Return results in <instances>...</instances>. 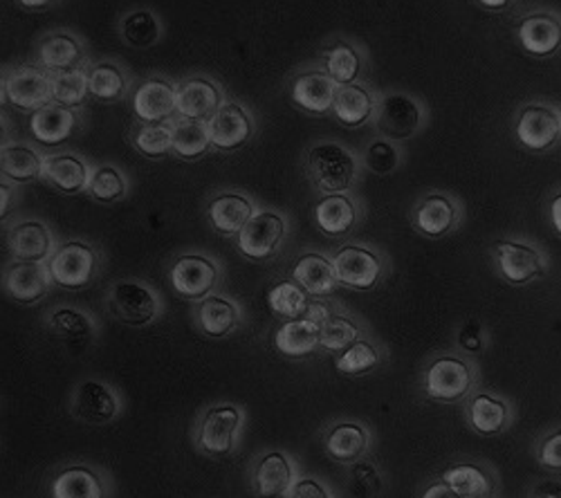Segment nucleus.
Wrapping results in <instances>:
<instances>
[{"label":"nucleus","mask_w":561,"mask_h":498,"mask_svg":"<svg viewBox=\"0 0 561 498\" xmlns=\"http://www.w3.org/2000/svg\"><path fill=\"white\" fill-rule=\"evenodd\" d=\"M417 389L425 399L436 404H462L481 389V367L477 357L456 348H445L425 359L417 375Z\"/></svg>","instance_id":"f257e3e1"},{"label":"nucleus","mask_w":561,"mask_h":498,"mask_svg":"<svg viewBox=\"0 0 561 498\" xmlns=\"http://www.w3.org/2000/svg\"><path fill=\"white\" fill-rule=\"evenodd\" d=\"M362 158L337 140H319L304 155V171L321 196L353 194L362 177Z\"/></svg>","instance_id":"f03ea898"},{"label":"nucleus","mask_w":561,"mask_h":498,"mask_svg":"<svg viewBox=\"0 0 561 498\" xmlns=\"http://www.w3.org/2000/svg\"><path fill=\"white\" fill-rule=\"evenodd\" d=\"M488 256L494 275L512 288H528L550 275L548 250L530 236L512 234L494 239L488 245Z\"/></svg>","instance_id":"7ed1b4c3"},{"label":"nucleus","mask_w":561,"mask_h":498,"mask_svg":"<svg viewBox=\"0 0 561 498\" xmlns=\"http://www.w3.org/2000/svg\"><path fill=\"white\" fill-rule=\"evenodd\" d=\"M432 121L430 104L407 90H385L373 117V130L387 140L404 144L423 135Z\"/></svg>","instance_id":"20e7f679"},{"label":"nucleus","mask_w":561,"mask_h":498,"mask_svg":"<svg viewBox=\"0 0 561 498\" xmlns=\"http://www.w3.org/2000/svg\"><path fill=\"white\" fill-rule=\"evenodd\" d=\"M465 218V200L447 189H427L417 194L409 209L411 230L430 241H443L458 234Z\"/></svg>","instance_id":"39448f33"},{"label":"nucleus","mask_w":561,"mask_h":498,"mask_svg":"<svg viewBox=\"0 0 561 498\" xmlns=\"http://www.w3.org/2000/svg\"><path fill=\"white\" fill-rule=\"evenodd\" d=\"M512 140L519 149L543 155L561 147V106L548 100H528L510 121Z\"/></svg>","instance_id":"423d86ee"},{"label":"nucleus","mask_w":561,"mask_h":498,"mask_svg":"<svg viewBox=\"0 0 561 498\" xmlns=\"http://www.w3.org/2000/svg\"><path fill=\"white\" fill-rule=\"evenodd\" d=\"M331 258L340 286L355 292L376 290L391 275V258L387 252L368 243H344Z\"/></svg>","instance_id":"0eeeda50"},{"label":"nucleus","mask_w":561,"mask_h":498,"mask_svg":"<svg viewBox=\"0 0 561 498\" xmlns=\"http://www.w3.org/2000/svg\"><path fill=\"white\" fill-rule=\"evenodd\" d=\"M512 34L519 48L539 61L561 57V12L548 5L524 10L512 23Z\"/></svg>","instance_id":"6e6552de"},{"label":"nucleus","mask_w":561,"mask_h":498,"mask_svg":"<svg viewBox=\"0 0 561 498\" xmlns=\"http://www.w3.org/2000/svg\"><path fill=\"white\" fill-rule=\"evenodd\" d=\"M245 414L237 404H214L201 416L196 429V444L211 459H225L239 447Z\"/></svg>","instance_id":"1a4fd4ad"},{"label":"nucleus","mask_w":561,"mask_h":498,"mask_svg":"<svg viewBox=\"0 0 561 498\" xmlns=\"http://www.w3.org/2000/svg\"><path fill=\"white\" fill-rule=\"evenodd\" d=\"M462 418L477 436L499 438L517 422V406L499 391L477 389L462 402Z\"/></svg>","instance_id":"9d476101"},{"label":"nucleus","mask_w":561,"mask_h":498,"mask_svg":"<svg viewBox=\"0 0 561 498\" xmlns=\"http://www.w3.org/2000/svg\"><path fill=\"white\" fill-rule=\"evenodd\" d=\"M45 265H48L55 286L64 290H83L98 277L100 252L83 241H68L55 250Z\"/></svg>","instance_id":"9b49d317"},{"label":"nucleus","mask_w":561,"mask_h":498,"mask_svg":"<svg viewBox=\"0 0 561 498\" xmlns=\"http://www.w3.org/2000/svg\"><path fill=\"white\" fill-rule=\"evenodd\" d=\"M108 310L126 326H149L160 316V299L156 290L142 281H117L108 290Z\"/></svg>","instance_id":"f8f14e48"},{"label":"nucleus","mask_w":561,"mask_h":498,"mask_svg":"<svg viewBox=\"0 0 561 498\" xmlns=\"http://www.w3.org/2000/svg\"><path fill=\"white\" fill-rule=\"evenodd\" d=\"M443 483L460 498H481L501 494L499 470L483 459H456L438 474Z\"/></svg>","instance_id":"ddd939ff"},{"label":"nucleus","mask_w":561,"mask_h":498,"mask_svg":"<svg viewBox=\"0 0 561 498\" xmlns=\"http://www.w3.org/2000/svg\"><path fill=\"white\" fill-rule=\"evenodd\" d=\"M53 498H113V483L104 470L83 461L61 465L50 480Z\"/></svg>","instance_id":"4468645a"},{"label":"nucleus","mask_w":561,"mask_h":498,"mask_svg":"<svg viewBox=\"0 0 561 498\" xmlns=\"http://www.w3.org/2000/svg\"><path fill=\"white\" fill-rule=\"evenodd\" d=\"M169 279L180 297L190 301H203L214 292V288L222 279V271L218 263L209 256L184 254L173 263Z\"/></svg>","instance_id":"2eb2a0df"},{"label":"nucleus","mask_w":561,"mask_h":498,"mask_svg":"<svg viewBox=\"0 0 561 498\" xmlns=\"http://www.w3.org/2000/svg\"><path fill=\"white\" fill-rule=\"evenodd\" d=\"M329 312H331L329 305L312 301L301 320L286 322L284 326H278V331L274 333L276 350L288 357H306L314 352L319 348L321 331L325 320H329Z\"/></svg>","instance_id":"dca6fc26"},{"label":"nucleus","mask_w":561,"mask_h":498,"mask_svg":"<svg viewBox=\"0 0 561 498\" xmlns=\"http://www.w3.org/2000/svg\"><path fill=\"white\" fill-rule=\"evenodd\" d=\"M288 232V222L278 211L256 209L239 232V252L252 260H265L284 243Z\"/></svg>","instance_id":"f3484780"},{"label":"nucleus","mask_w":561,"mask_h":498,"mask_svg":"<svg viewBox=\"0 0 561 498\" xmlns=\"http://www.w3.org/2000/svg\"><path fill=\"white\" fill-rule=\"evenodd\" d=\"M8 97L14 108L25 113L53 104V72L34 63L8 70Z\"/></svg>","instance_id":"a211bd4d"},{"label":"nucleus","mask_w":561,"mask_h":498,"mask_svg":"<svg viewBox=\"0 0 561 498\" xmlns=\"http://www.w3.org/2000/svg\"><path fill=\"white\" fill-rule=\"evenodd\" d=\"M373 449V431L362 420H337L323 431V451L325 456L337 465H353L366 456Z\"/></svg>","instance_id":"6ab92c4d"},{"label":"nucleus","mask_w":561,"mask_h":498,"mask_svg":"<svg viewBox=\"0 0 561 498\" xmlns=\"http://www.w3.org/2000/svg\"><path fill=\"white\" fill-rule=\"evenodd\" d=\"M70 409L85 425H108L122 414V399L106 382L85 380L72 391Z\"/></svg>","instance_id":"aec40b11"},{"label":"nucleus","mask_w":561,"mask_h":498,"mask_svg":"<svg viewBox=\"0 0 561 498\" xmlns=\"http://www.w3.org/2000/svg\"><path fill=\"white\" fill-rule=\"evenodd\" d=\"M130 106L135 119L142 124L173 121L178 117V83L151 77L135 88Z\"/></svg>","instance_id":"412c9836"},{"label":"nucleus","mask_w":561,"mask_h":498,"mask_svg":"<svg viewBox=\"0 0 561 498\" xmlns=\"http://www.w3.org/2000/svg\"><path fill=\"white\" fill-rule=\"evenodd\" d=\"M337 83L321 68V63L299 70L290 81L293 102L310 115H331L337 95Z\"/></svg>","instance_id":"4be33fe9"},{"label":"nucleus","mask_w":561,"mask_h":498,"mask_svg":"<svg viewBox=\"0 0 561 498\" xmlns=\"http://www.w3.org/2000/svg\"><path fill=\"white\" fill-rule=\"evenodd\" d=\"M211 147L218 151H237L245 147L256 130V124L248 108L239 102H225L209 119Z\"/></svg>","instance_id":"5701e85b"},{"label":"nucleus","mask_w":561,"mask_h":498,"mask_svg":"<svg viewBox=\"0 0 561 498\" xmlns=\"http://www.w3.org/2000/svg\"><path fill=\"white\" fill-rule=\"evenodd\" d=\"M319 63L337 85L359 83L368 72V53L357 40L335 36L323 45Z\"/></svg>","instance_id":"b1692460"},{"label":"nucleus","mask_w":561,"mask_h":498,"mask_svg":"<svg viewBox=\"0 0 561 498\" xmlns=\"http://www.w3.org/2000/svg\"><path fill=\"white\" fill-rule=\"evenodd\" d=\"M317 228L331 239H342L353 234L364 220V207L353 194L321 196L312 209Z\"/></svg>","instance_id":"393cba45"},{"label":"nucleus","mask_w":561,"mask_h":498,"mask_svg":"<svg viewBox=\"0 0 561 498\" xmlns=\"http://www.w3.org/2000/svg\"><path fill=\"white\" fill-rule=\"evenodd\" d=\"M299 474L295 461L284 451H267L252 470V491L256 498H288Z\"/></svg>","instance_id":"a878e982"},{"label":"nucleus","mask_w":561,"mask_h":498,"mask_svg":"<svg viewBox=\"0 0 561 498\" xmlns=\"http://www.w3.org/2000/svg\"><path fill=\"white\" fill-rule=\"evenodd\" d=\"M38 66L50 72H64L83 68L85 63V43L72 30H53L45 32L36 43Z\"/></svg>","instance_id":"bb28decb"},{"label":"nucleus","mask_w":561,"mask_h":498,"mask_svg":"<svg viewBox=\"0 0 561 498\" xmlns=\"http://www.w3.org/2000/svg\"><path fill=\"white\" fill-rule=\"evenodd\" d=\"M50 286L55 283L50 279V271L45 263L12 260L5 267L3 288L16 303H23V305L38 303L41 299H45V294L50 292Z\"/></svg>","instance_id":"cd10ccee"},{"label":"nucleus","mask_w":561,"mask_h":498,"mask_svg":"<svg viewBox=\"0 0 561 498\" xmlns=\"http://www.w3.org/2000/svg\"><path fill=\"white\" fill-rule=\"evenodd\" d=\"M225 104L222 88L207 77H190L178 83V117L207 121Z\"/></svg>","instance_id":"c85d7f7f"},{"label":"nucleus","mask_w":561,"mask_h":498,"mask_svg":"<svg viewBox=\"0 0 561 498\" xmlns=\"http://www.w3.org/2000/svg\"><path fill=\"white\" fill-rule=\"evenodd\" d=\"M378 100L380 93H376L364 81L340 85L331 115L346 128H362L373 124V117H376L378 111Z\"/></svg>","instance_id":"c756f323"},{"label":"nucleus","mask_w":561,"mask_h":498,"mask_svg":"<svg viewBox=\"0 0 561 498\" xmlns=\"http://www.w3.org/2000/svg\"><path fill=\"white\" fill-rule=\"evenodd\" d=\"M81 124L79 111L61 104H48L32 113L30 132L32 138L43 147H59L68 142Z\"/></svg>","instance_id":"7c9ffc66"},{"label":"nucleus","mask_w":561,"mask_h":498,"mask_svg":"<svg viewBox=\"0 0 561 498\" xmlns=\"http://www.w3.org/2000/svg\"><path fill=\"white\" fill-rule=\"evenodd\" d=\"M92 166L77 153H50L43 160V175L50 187L66 196L85 194L90 185Z\"/></svg>","instance_id":"2f4dec72"},{"label":"nucleus","mask_w":561,"mask_h":498,"mask_svg":"<svg viewBox=\"0 0 561 498\" xmlns=\"http://www.w3.org/2000/svg\"><path fill=\"white\" fill-rule=\"evenodd\" d=\"M8 243L14 260L48 263L55 254V234L48 224L41 220H21L10 228Z\"/></svg>","instance_id":"473e14b6"},{"label":"nucleus","mask_w":561,"mask_h":498,"mask_svg":"<svg viewBox=\"0 0 561 498\" xmlns=\"http://www.w3.org/2000/svg\"><path fill=\"white\" fill-rule=\"evenodd\" d=\"M293 281H297L310 297H331L340 288L333 258L321 252H306L295 260Z\"/></svg>","instance_id":"72a5a7b5"},{"label":"nucleus","mask_w":561,"mask_h":498,"mask_svg":"<svg viewBox=\"0 0 561 498\" xmlns=\"http://www.w3.org/2000/svg\"><path fill=\"white\" fill-rule=\"evenodd\" d=\"M254 213H256L254 202L239 192L218 194L207 207L211 228L222 236H239V232L245 228L248 220Z\"/></svg>","instance_id":"f704fd0d"},{"label":"nucleus","mask_w":561,"mask_h":498,"mask_svg":"<svg viewBox=\"0 0 561 498\" xmlns=\"http://www.w3.org/2000/svg\"><path fill=\"white\" fill-rule=\"evenodd\" d=\"M196 320L203 335L211 339H222L237 331V326L241 324V308L237 301H231L222 294H209L198 303Z\"/></svg>","instance_id":"c9c22d12"},{"label":"nucleus","mask_w":561,"mask_h":498,"mask_svg":"<svg viewBox=\"0 0 561 498\" xmlns=\"http://www.w3.org/2000/svg\"><path fill=\"white\" fill-rule=\"evenodd\" d=\"M387 359H389L387 348L366 335L335 357V369L342 375L362 378L382 369V364H387Z\"/></svg>","instance_id":"e433bc0d"},{"label":"nucleus","mask_w":561,"mask_h":498,"mask_svg":"<svg viewBox=\"0 0 561 498\" xmlns=\"http://www.w3.org/2000/svg\"><path fill=\"white\" fill-rule=\"evenodd\" d=\"M43 160L34 147L25 142H8L0 147V173L14 185H30L43 175Z\"/></svg>","instance_id":"4c0bfd02"},{"label":"nucleus","mask_w":561,"mask_h":498,"mask_svg":"<svg viewBox=\"0 0 561 498\" xmlns=\"http://www.w3.org/2000/svg\"><path fill=\"white\" fill-rule=\"evenodd\" d=\"M366 324L362 320H357L355 314H351L348 310H335L331 308L329 320L323 324L321 331V341L319 348L329 350L333 355L344 352L351 344H355L357 339L366 337Z\"/></svg>","instance_id":"58836bf2"},{"label":"nucleus","mask_w":561,"mask_h":498,"mask_svg":"<svg viewBox=\"0 0 561 498\" xmlns=\"http://www.w3.org/2000/svg\"><path fill=\"white\" fill-rule=\"evenodd\" d=\"M88 90L100 102H119L128 93V74L115 61L88 63Z\"/></svg>","instance_id":"ea45409f"},{"label":"nucleus","mask_w":561,"mask_h":498,"mask_svg":"<svg viewBox=\"0 0 561 498\" xmlns=\"http://www.w3.org/2000/svg\"><path fill=\"white\" fill-rule=\"evenodd\" d=\"M362 166L373 175H393L407 164L404 144L382 138V135H373V138L362 149Z\"/></svg>","instance_id":"a19ab883"},{"label":"nucleus","mask_w":561,"mask_h":498,"mask_svg":"<svg viewBox=\"0 0 561 498\" xmlns=\"http://www.w3.org/2000/svg\"><path fill=\"white\" fill-rule=\"evenodd\" d=\"M171 126H173V149H171V153H175L178 158L198 160L211 149L207 121L175 117L171 121Z\"/></svg>","instance_id":"79ce46f5"},{"label":"nucleus","mask_w":561,"mask_h":498,"mask_svg":"<svg viewBox=\"0 0 561 498\" xmlns=\"http://www.w3.org/2000/svg\"><path fill=\"white\" fill-rule=\"evenodd\" d=\"M122 40L130 48H151L162 38V21L153 10H133L119 21Z\"/></svg>","instance_id":"37998d69"},{"label":"nucleus","mask_w":561,"mask_h":498,"mask_svg":"<svg viewBox=\"0 0 561 498\" xmlns=\"http://www.w3.org/2000/svg\"><path fill=\"white\" fill-rule=\"evenodd\" d=\"M45 322H48L55 335H59L64 341H70V344H88L98 335L95 322H92L83 310H77V308H57L48 314V320Z\"/></svg>","instance_id":"c03bdc74"},{"label":"nucleus","mask_w":561,"mask_h":498,"mask_svg":"<svg viewBox=\"0 0 561 498\" xmlns=\"http://www.w3.org/2000/svg\"><path fill=\"white\" fill-rule=\"evenodd\" d=\"M346 485L353 498H380L387 491V474L376 459H362L346 467Z\"/></svg>","instance_id":"a18cd8bd"},{"label":"nucleus","mask_w":561,"mask_h":498,"mask_svg":"<svg viewBox=\"0 0 561 498\" xmlns=\"http://www.w3.org/2000/svg\"><path fill=\"white\" fill-rule=\"evenodd\" d=\"M310 303V294L297 281H280L267 292V308L286 322L301 320Z\"/></svg>","instance_id":"49530a36"},{"label":"nucleus","mask_w":561,"mask_h":498,"mask_svg":"<svg viewBox=\"0 0 561 498\" xmlns=\"http://www.w3.org/2000/svg\"><path fill=\"white\" fill-rule=\"evenodd\" d=\"M130 142L145 158L160 160L169 155L173 149V126L171 121H160V124L139 121L133 130Z\"/></svg>","instance_id":"de8ad7c7"},{"label":"nucleus","mask_w":561,"mask_h":498,"mask_svg":"<svg viewBox=\"0 0 561 498\" xmlns=\"http://www.w3.org/2000/svg\"><path fill=\"white\" fill-rule=\"evenodd\" d=\"M85 194L90 198L100 200V202L113 205V202H119V200L126 198V194H128V179H126V175L117 166L102 164L98 169H92L90 185H88Z\"/></svg>","instance_id":"09e8293b"},{"label":"nucleus","mask_w":561,"mask_h":498,"mask_svg":"<svg viewBox=\"0 0 561 498\" xmlns=\"http://www.w3.org/2000/svg\"><path fill=\"white\" fill-rule=\"evenodd\" d=\"M90 95L88 90V70L75 68V70H64V72H53V102L68 106V108H79Z\"/></svg>","instance_id":"8fccbe9b"},{"label":"nucleus","mask_w":561,"mask_h":498,"mask_svg":"<svg viewBox=\"0 0 561 498\" xmlns=\"http://www.w3.org/2000/svg\"><path fill=\"white\" fill-rule=\"evenodd\" d=\"M535 463L550 474L561 476V422L548 425L530 444Z\"/></svg>","instance_id":"3c124183"},{"label":"nucleus","mask_w":561,"mask_h":498,"mask_svg":"<svg viewBox=\"0 0 561 498\" xmlns=\"http://www.w3.org/2000/svg\"><path fill=\"white\" fill-rule=\"evenodd\" d=\"M454 348L479 357L492 348V333L481 320H462L454 328Z\"/></svg>","instance_id":"603ef678"},{"label":"nucleus","mask_w":561,"mask_h":498,"mask_svg":"<svg viewBox=\"0 0 561 498\" xmlns=\"http://www.w3.org/2000/svg\"><path fill=\"white\" fill-rule=\"evenodd\" d=\"M288 498H337L333 487L317 476H299Z\"/></svg>","instance_id":"864d4df0"},{"label":"nucleus","mask_w":561,"mask_h":498,"mask_svg":"<svg viewBox=\"0 0 561 498\" xmlns=\"http://www.w3.org/2000/svg\"><path fill=\"white\" fill-rule=\"evenodd\" d=\"M541 211H543V220L548 222L550 232L561 239V185L554 187V189H550V192L543 196Z\"/></svg>","instance_id":"5fc2aeb1"},{"label":"nucleus","mask_w":561,"mask_h":498,"mask_svg":"<svg viewBox=\"0 0 561 498\" xmlns=\"http://www.w3.org/2000/svg\"><path fill=\"white\" fill-rule=\"evenodd\" d=\"M526 498H561V476L552 474L548 478H535L528 485Z\"/></svg>","instance_id":"6e6d98bb"},{"label":"nucleus","mask_w":561,"mask_h":498,"mask_svg":"<svg viewBox=\"0 0 561 498\" xmlns=\"http://www.w3.org/2000/svg\"><path fill=\"white\" fill-rule=\"evenodd\" d=\"M472 3L477 8H481L483 12H490V14H510L514 8H517L522 0H472Z\"/></svg>","instance_id":"4d7b16f0"},{"label":"nucleus","mask_w":561,"mask_h":498,"mask_svg":"<svg viewBox=\"0 0 561 498\" xmlns=\"http://www.w3.org/2000/svg\"><path fill=\"white\" fill-rule=\"evenodd\" d=\"M420 498H460L456 496L447 483H443L438 476L434 480H430L423 491H420Z\"/></svg>","instance_id":"13d9d810"},{"label":"nucleus","mask_w":561,"mask_h":498,"mask_svg":"<svg viewBox=\"0 0 561 498\" xmlns=\"http://www.w3.org/2000/svg\"><path fill=\"white\" fill-rule=\"evenodd\" d=\"M14 205V187L5 179H0V222L10 216V209Z\"/></svg>","instance_id":"bf43d9fd"},{"label":"nucleus","mask_w":561,"mask_h":498,"mask_svg":"<svg viewBox=\"0 0 561 498\" xmlns=\"http://www.w3.org/2000/svg\"><path fill=\"white\" fill-rule=\"evenodd\" d=\"M14 3L25 12H43V10H50L53 5H57L59 0H14Z\"/></svg>","instance_id":"052dcab7"},{"label":"nucleus","mask_w":561,"mask_h":498,"mask_svg":"<svg viewBox=\"0 0 561 498\" xmlns=\"http://www.w3.org/2000/svg\"><path fill=\"white\" fill-rule=\"evenodd\" d=\"M5 104H10V97H8V72H0V108H3Z\"/></svg>","instance_id":"680f3d73"},{"label":"nucleus","mask_w":561,"mask_h":498,"mask_svg":"<svg viewBox=\"0 0 561 498\" xmlns=\"http://www.w3.org/2000/svg\"><path fill=\"white\" fill-rule=\"evenodd\" d=\"M5 144H8V124L3 117H0V147H5Z\"/></svg>","instance_id":"e2e57ef3"},{"label":"nucleus","mask_w":561,"mask_h":498,"mask_svg":"<svg viewBox=\"0 0 561 498\" xmlns=\"http://www.w3.org/2000/svg\"><path fill=\"white\" fill-rule=\"evenodd\" d=\"M481 498H503L501 494H494V496H481Z\"/></svg>","instance_id":"0e129e2a"}]
</instances>
